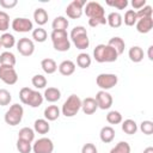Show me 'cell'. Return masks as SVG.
Listing matches in <instances>:
<instances>
[{
    "label": "cell",
    "mask_w": 153,
    "mask_h": 153,
    "mask_svg": "<svg viewBox=\"0 0 153 153\" xmlns=\"http://www.w3.org/2000/svg\"><path fill=\"white\" fill-rule=\"evenodd\" d=\"M93 59L99 63L115 62L118 59V54L108 44H98L93 49Z\"/></svg>",
    "instance_id": "1"
},
{
    "label": "cell",
    "mask_w": 153,
    "mask_h": 153,
    "mask_svg": "<svg viewBox=\"0 0 153 153\" xmlns=\"http://www.w3.org/2000/svg\"><path fill=\"white\" fill-rule=\"evenodd\" d=\"M69 37H71V39L74 43V45H75L76 49L82 50V49L88 48V45H90V38H88L87 31L81 25L74 26L72 29L71 33H69Z\"/></svg>",
    "instance_id": "2"
},
{
    "label": "cell",
    "mask_w": 153,
    "mask_h": 153,
    "mask_svg": "<svg viewBox=\"0 0 153 153\" xmlns=\"http://www.w3.org/2000/svg\"><path fill=\"white\" fill-rule=\"evenodd\" d=\"M50 38L53 42V47L57 51H68L71 48V41L67 31H51Z\"/></svg>",
    "instance_id": "3"
},
{
    "label": "cell",
    "mask_w": 153,
    "mask_h": 153,
    "mask_svg": "<svg viewBox=\"0 0 153 153\" xmlns=\"http://www.w3.org/2000/svg\"><path fill=\"white\" fill-rule=\"evenodd\" d=\"M80 109H81V99L76 94H71L65 100L61 108V112L66 117H73L79 112Z\"/></svg>",
    "instance_id": "4"
},
{
    "label": "cell",
    "mask_w": 153,
    "mask_h": 153,
    "mask_svg": "<svg viewBox=\"0 0 153 153\" xmlns=\"http://www.w3.org/2000/svg\"><path fill=\"white\" fill-rule=\"evenodd\" d=\"M23 116H24V109H23V106L20 104H13L5 112L4 120H5V122L8 126L14 127V126H18L22 122Z\"/></svg>",
    "instance_id": "5"
},
{
    "label": "cell",
    "mask_w": 153,
    "mask_h": 153,
    "mask_svg": "<svg viewBox=\"0 0 153 153\" xmlns=\"http://www.w3.org/2000/svg\"><path fill=\"white\" fill-rule=\"evenodd\" d=\"M117 82H118V76L116 74H112V73H100L96 78L97 86L103 91L112 88L114 86L117 85Z\"/></svg>",
    "instance_id": "6"
},
{
    "label": "cell",
    "mask_w": 153,
    "mask_h": 153,
    "mask_svg": "<svg viewBox=\"0 0 153 153\" xmlns=\"http://www.w3.org/2000/svg\"><path fill=\"white\" fill-rule=\"evenodd\" d=\"M86 5L85 0H73L66 7V14L71 19H78L82 16L84 6Z\"/></svg>",
    "instance_id": "7"
},
{
    "label": "cell",
    "mask_w": 153,
    "mask_h": 153,
    "mask_svg": "<svg viewBox=\"0 0 153 153\" xmlns=\"http://www.w3.org/2000/svg\"><path fill=\"white\" fill-rule=\"evenodd\" d=\"M0 80L7 85H14L18 81V73L14 67L0 65Z\"/></svg>",
    "instance_id": "8"
},
{
    "label": "cell",
    "mask_w": 153,
    "mask_h": 153,
    "mask_svg": "<svg viewBox=\"0 0 153 153\" xmlns=\"http://www.w3.org/2000/svg\"><path fill=\"white\" fill-rule=\"evenodd\" d=\"M84 12L88 17V19L105 17L104 7L99 2H96V1H88V2H86V5L84 6Z\"/></svg>",
    "instance_id": "9"
},
{
    "label": "cell",
    "mask_w": 153,
    "mask_h": 153,
    "mask_svg": "<svg viewBox=\"0 0 153 153\" xmlns=\"http://www.w3.org/2000/svg\"><path fill=\"white\" fill-rule=\"evenodd\" d=\"M54 151V143L49 137H41L35 141L32 145V152L33 153H53Z\"/></svg>",
    "instance_id": "10"
},
{
    "label": "cell",
    "mask_w": 153,
    "mask_h": 153,
    "mask_svg": "<svg viewBox=\"0 0 153 153\" xmlns=\"http://www.w3.org/2000/svg\"><path fill=\"white\" fill-rule=\"evenodd\" d=\"M11 27L16 31V32H29L33 30V23L24 17H18L14 18L11 23Z\"/></svg>",
    "instance_id": "11"
},
{
    "label": "cell",
    "mask_w": 153,
    "mask_h": 153,
    "mask_svg": "<svg viewBox=\"0 0 153 153\" xmlns=\"http://www.w3.org/2000/svg\"><path fill=\"white\" fill-rule=\"evenodd\" d=\"M16 45H17V50L23 56H31L35 51V43L32 39L27 38V37L19 38V41L16 43Z\"/></svg>",
    "instance_id": "12"
},
{
    "label": "cell",
    "mask_w": 153,
    "mask_h": 153,
    "mask_svg": "<svg viewBox=\"0 0 153 153\" xmlns=\"http://www.w3.org/2000/svg\"><path fill=\"white\" fill-rule=\"evenodd\" d=\"M94 99L97 102L98 108L102 110H108L112 105V96L108 91H103V90L98 91Z\"/></svg>",
    "instance_id": "13"
},
{
    "label": "cell",
    "mask_w": 153,
    "mask_h": 153,
    "mask_svg": "<svg viewBox=\"0 0 153 153\" xmlns=\"http://www.w3.org/2000/svg\"><path fill=\"white\" fill-rule=\"evenodd\" d=\"M98 105L94 98L92 97H86L85 99L81 100V110L85 115H92L97 111Z\"/></svg>",
    "instance_id": "14"
},
{
    "label": "cell",
    "mask_w": 153,
    "mask_h": 153,
    "mask_svg": "<svg viewBox=\"0 0 153 153\" xmlns=\"http://www.w3.org/2000/svg\"><path fill=\"white\" fill-rule=\"evenodd\" d=\"M136 30L140 33H148L153 27V18H140L136 22Z\"/></svg>",
    "instance_id": "15"
},
{
    "label": "cell",
    "mask_w": 153,
    "mask_h": 153,
    "mask_svg": "<svg viewBox=\"0 0 153 153\" xmlns=\"http://www.w3.org/2000/svg\"><path fill=\"white\" fill-rule=\"evenodd\" d=\"M59 72L65 75V76H69L75 72V63L72 60H63L59 66H57Z\"/></svg>",
    "instance_id": "16"
},
{
    "label": "cell",
    "mask_w": 153,
    "mask_h": 153,
    "mask_svg": "<svg viewBox=\"0 0 153 153\" xmlns=\"http://www.w3.org/2000/svg\"><path fill=\"white\" fill-rule=\"evenodd\" d=\"M43 98L49 103H55L61 98V91L57 87H48L44 90Z\"/></svg>",
    "instance_id": "17"
},
{
    "label": "cell",
    "mask_w": 153,
    "mask_h": 153,
    "mask_svg": "<svg viewBox=\"0 0 153 153\" xmlns=\"http://www.w3.org/2000/svg\"><path fill=\"white\" fill-rule=\"evenodd\" d=\"M99 137L102 142L110 143L115 139V129L111 126H104L99 131Z\"/></svg>",
    "instance_id": "18"
},
{
    "label": "cell",
    "mask_w": 153,
    "mask_h": 153,
    "mask_svg": "<svg viewBox=\"0 0 153 153\" xmlns=\"http://www.w3.org/2000/svg\"><path fill=\"white\" fill-rule=\"evenodd\" d=\"M69 25V22L66 17L63 16H57L55 17V19L53 20L51 23V27H53V31H66L67 27Z\"/></svg>",
    "instance_id": "19"
},
{
    "label": "cell",
    "mask_w": 153,
    "mask_h": 153,
    "mask_svg": "<svg viewBox=\"0 0 153 153\" xmlns=\"http://www.w3.org/2000/svg\"><path fill=\"white\" fill-rule=\"evenodd\" d=\"M44 98H43V94H41L38 91H35L32 90L29 98H27V102H26V105L31 106V108H38L42 105Z\"/></svg>",
    "instance_id": "20"
},
{
    "label": "cell",
    "mask_w": 153,
    "mask_h": 153,
    "mask_svg": "<svg viewBox=\"0 0 153 153\" xmlns=\"http://www.w3.org/2000/svg\"><path fill=\"white\" fill-rule=\"evenodd\" d=\"M128 56H129L131 62L139 63V62H141L143 60V50L139 45H133L128 51Z\"/></svg>",
    "instance_id": "21"
},
{
    "label": "cell",
    "mask_w": 153,
    "mask_h": 153,
    "mask_svg": "<svg viewBox=\"0 0 153 153\" xmlns=\"http://www.w3.org/2000/svg\"><path fill=\"white\" fill-rule=\"evenodd\" d=\"M33 130L35 133L38 134H47L50 130V124L49 121H47L45 118H38L33 122Z\"/></svg>",
    "instance_id": "22"
},
{
    "label": "cell",
    "mask_w": 153,
    "mask_h": 153,
    "mask_svg": "<svg viewBox=\"0 0 153 153\" xmlns=\"http://www.w3.org/2000/svg\"><path fill=\"white\" fill-rule=\"evenodd\" d=\"M123 23V17L121 16L120 12H111L108 14L106 17V24H109V26L116 29V27H120Z\"/></svg>",
    "instance_id": "23"
},
{
    "label": "cell",
    "mask_w": 153,
    "mask_h": 153,
    "mask_svg": "<svg viewBox=\"0 0 153 153\" xmlns=\"http://www.w3.org/2000/svg\"><path fill=\"white\" fill-rule=\"evenodd\" d=\"M108 45H110L111 48H114V49L117 51L118 56H120L121 54H123L124 48H126V43H124V41H123L121 37H118V36H115V37L110 38L109 42H108Z\"/></svg>",
    "instance_id": "24"
},
{
    "label": "cell",
    "mask_w": 153,
    "mask_h": 153,
    "mask_svg": "<svg viewBox=\"0 0 153 153\" xmlns=\"http://www.w3.org/2000/svg\"><path fill=\"white\" fill-rule=\"evenodd\" d=\"M41 67L43 69L44 73L47 74H53L57 71V65L55 62V60L50 59V57H47V59H43L41 61Z\"/></svg>",
    "instance_id": "25"
},
{
    "label": "cell",
    "mask_w": 153,
    "mask_h": 153,
    "mask_svg": "<svg viewBox=\"0 0 153 153\" xmlns=\"http://www.w3.org/2000/svg\"><path fill=\"white\" fill-rule=\"evenodd\" d=\"M48 17H49V16H48V12H47L44 8H42V7L36 8L35 12H33V19H35L36 24L39 25V26L47 24V22H48Z\"/></svg>",
    "instance_id": "26"
},
{
    "label": "cell",
    "mask_w": 153,
    "mask_h": 153,
    "mask_svg": "<svg viewBox=\"0 0 153 153\" xmlns=\"http://www.w3.org/2000/svg\"><path fill=\"white\" fill-rule=\"evenodd\" d=\"M61 110L56 105H48L44 109V118L47 121H55L60 117Z\"/></svg>",
    "instance_id": "27"
},
{
    "label": "cell",
    "mask_w": 153,
    "mask_h": 153,
    "mask_svg": "<svg viewBox=\"0 0 153 153\" xmlns=\"http://www.w3.org/2000/svg\"><path fill=\"white\" fill-rule=\"evenodd\" d=\"M16 62H17V60H16V56H14V54L12 51L6 50V51H2L0 54V65L14 67Z\"/></svg>",
    "instance_id": "28"
},
{
    "label": "cell",
    "mask_w": 153,
    "mask_h": 153,
    "mask_svg": "<svg viewBox=\"0 0 153 153\" xmlns=\"http://www.w3.org/2000/svg\"><path fill=\"white\" fill-rule=\"evenodd\" d=\"M16 38L12 33L10 32H4L1 36H0V44L1 47L6 48V49H10V48H13L16 45Z\"/></svg>",
    "instance_id": "29"
},
{
    "label": "cell",
    "mask_w": 153,
    "mask_h": 153,
    "mask_svg": "<svg viewBox=\"0 0 153 153\" xmlns=\"http://www.w3.org/2000/svg\"><path fill=\"white\" fill-rule=\"evenodd\" d=\"M121 123H122V130H123L126 134L133 135V134H135V133L137 131V124H136V122H135L134 120L128 118V120L122 121Z\"/></svg>",
    "instance_id": "30"
},
{
    "label": "cell",
    "mask_w": 153,
    "mask_h": 153,
    "mask_svg": "<svg viewBox=\"0 0 153 153\" xmlns=\"http://www.w3.org/2000/svg\"><path fill=\"white\" fill-rule=\"evenodd\" d=\"M18 139L20 140H24V141H27V142H32L35 140V130L32 128H29V127H24L19 130L18 133Z\"/></svg>",
    "instance_id": "31"
},
{
    "label": "cell",
    "mask_w": 153,
    "mask_h": 153,
    "mask_svg": "<svg viewBox=\"0 0 153 153\" xmlns=\"http://www.w3.org/2000/svg\"><path fill=\"white\" fill-rule=\"evenodd\" d=\"M91 63H92V59L87 53H80L76 56V65L80 68H82V69L88 68L91 66Z\"/></svg>",
    "instance_id": "32"
},
{
    "label": "cell",
    "mask_w": 153,
    "mask_h": 153,
    "mask_svg": "<svg viewBox=\"0 0 153 153\" xmlns=\"http://www.w3.org/2000/svg\"><path fill=\"white\" fill-rule=\"evenodd\" d=\"M32 38H33V41H36L38 43H43L48 38V33H47V31L43 27L38 26L37 29L32 30Z\"/></svg>",
    "instance_id": "33"
},
{
    "label": "cell",
    "mask_w": 153,
    "mask_h": 153,
    "mask_svg": "<svg viewBox=\"0 0 153 153\" xmlns=\"http://www.w3.org/2000/svg\"><path fill=\"white\" fill-rule=\"evenodd\" d=\"M124 24L127 26H134L137 22V17H136V11L134 10H127L124 13V19H123Z\"/></svg>",
    "instance_id": "34"
},
{
    "label": "cell",
    "mask_w": 153,
    "mask_h": 153,
    "mask_svg": "<svg viewBox=\"0 0 153 153\" xmlns=\"http://www.w3.org/2000/svg\"><path fill=\"white\" fill-rule=\"evenodd\" d=\"M131 148L127 141H120L115 147L111 148L110 153H130Z\"/></svg>",
    "instance_id": "35"
},
{
    "label": "cell",
    "mask_w": 153,
    "mask_h": 153,
    "mask_svg": "<svg viewBox=\"0 0 153 153\" xmlns=\"http://www.w3.org/2000/svg\"><path fill=\"white\" fill-rule=\"evenodd\" d=\"M106 121H108V123H110V124H118V123H121L123 120H122V115H121L120 111L111 110V111H109L108 115H106Z\"/></svg>",
    "instance_id": "36"
},
{
    "label": "cell",
    "mask_w": 153,
    "mask_h": 153,
    "mask_svg": "<svg viewBox=\"0 0 153 153\" xmlns=\"http://www.w3.org/2000/svg\"><path fill=\"white\" fill-rule=\"evenodd\" d=\"M31 82L36 88L41 90V88H44L47 86V78L44 75H42V74H36V75L32 76Z\"/></svg>",
    "instance_id": "37"
},
{
    "label": "cell",
    "mask_w": 153,
    "mask_h": 153,
    "mask_svg": "<svg viewBox=\"0 0 153 153\" xmlns=\"http://www.w3.org/2000/svg\"><path fill=\"white\" fill-rule=\"evenodd\" d=\"M10 29V16L5 11H0V31L6 32Z\"/></svg>",
    "instance_id": "38"
},
{
    "label": "cell",
    "mask_w": 153,
    "mask_h": 153,
    "mask_svg": "<svg viewBox=\"0 0 153 153\" xmlns=\"http://www.w3.org/2000/svg\"><path fill=\"white\" fill-rule=\"evenodd\" d=\"M17 149L19 151V153H30L32 151V145H31V142L18 139L17 140Z\"/></svg>",
    "instance_id": "39"
},
{
    "label": "cell",
    "mask_w": 153,
    "mask_h": 153,
    "mask_svg": "<svg viewBox=\"0 0 153 153\" xmlns=\"http://www.w3.org/2000/svg\"><path fill=\"white\" fill-rule=\"evenodd\" d=\"M11 100H12V96L10 91L6 88H0V105L6 106L11 103Z\"/></svg>",
    "instance_id": "40"
},
{
    "label": "cell",
    "mask_w": 153,
    "mask_h": 153,
    "mask_svg": "<svg viewBox=\"0 0 153 153\" xmlns=\"http://www.w3.org/2000/svg\"><path fill=\"white\" fill-rule=\"evenodd\" d=\"M152 13H153L152 6L146 5L142 8H140L139 11H136V17H137V19H140V18H149V17H152Z\"/></svg>",
    "instance_id": "41"
},
{
    "label": "cell",
    "mask_w": 153,
    "mask_h": 153,
    "mask_svg": "<svg viewBox=\"0 0 153 153\" xmlns=\"http://www.w3.org/2000/svg\"><path fill=\"white\" fill-rule=\"evenodd\" d=\"M140 130L145 134V135H151L153 133V122L149 120L142 121L140 123Z\"/></svg>",
    "instance_id": "42"
},
{
    "label": "cell",
    "mask_w": 153,
    "mask_h": 153,
    "mask_svg": "<svg viewBox=\"0 0 153 153\" xmlns=\"http://www.w3.org/2000/svg\"><path fill=\"white\" fill-rule=\"evenodd\" d=\"M128 0H108L106 1V5L109 6H112L117 10H124L127 6H128Z\"/></svg>",
    "instance_id": "43"
},
{
    "label": "cell",
    "mask_w": 153,
    "mask_h": 153,
    "mask_svg": "<svg viewBox=\"0 0 153 153\" xmlns=\"http://www.w3.org/2000/svg\"><path fill=\"white\" fill-rule=\"evenodd\" d=\"M31 91H32V88H30V87H22L20 88V91H19V99H20V102L23 104L26 105V102H27V98H29Z\"/></svg>",
    "instance_id": "44"
},
{
    "label": "cell",
    "mask_w": 153,
    "mask_h": 153,
    "mask_svg": "<svg viewBox=\"0 0 153 153\" xmlns=\"http://www.w3.org/2000/svg\"><path fill=\"white\" fill-rule=\"evenodd\" d=\"M106 24V18L105 17H102V18H91L88 19V25L92 26V27H96L98 25H104Z\"/></svg>",
    "instance_id": "45"
},
{
    "label": "cell",
    "mask_w": 153,
    "mask_h": 153,
    "mask_svg": "<svg viewBox=\"0 0 153 153\" xmlns=\"http://www.w3.org/2000/svg\"><path fill=\"white\" fill-rule=\"evenodd\" d=\"M81 153H98V149H97L96 145H93L91 142H87V143H85L82 146Z\"/></svg>",
    "instance_id": "46"
},
{
    "label": "cell",
    "mask_w": 153,
    "mask_h": 153,
    "mask_svg": "<svg viewBox=\"0 0 153 153\" xmlns=\"http://www.w3.org/2000/svg\"><path fill=\"white\" fill-rule=\"evenodd\" d=\"M17 0H0V6L4 8H13L14 6H17Z\"/></svg>",
    "instance_id": "47"
},
{
    "label": "cell",
    "mask_w": 153,
    "mask_h": 153,
    "mask_svg": "<svg viewBox=\"0 0 153 153\" xmlns=\"http://www.w3.org/2000/svg\"><path fill=\"white\" fill-rule=\"evenodd\" d=\"M147 5V1L146 0H133L131 1V6H133V8H134V11L135 10H140V8H142L143 6H146Z\"/></svg>",
    "instance_id": "48"
},
{
    "label": "cell",
    "mask_w": 153,
    "mask_h": 153,
    "mask_svg": "<svg viewBox=\"0 0 153 153\" xmlns=\"http://www.w3.org/2000/svg\"><path fill=\"white\" fill-rule=\"evenodd\" d=\"M147 54H148V59L152 61L153 60V45H149L148 47V53Z\"/></svg>",
    "instance_id": "49"
},
{
    "label": "cell",
    "mask_w": 153,
    "mask_h": 153,
    "mask_svg": "<svg viewBox=\"0 0 153 153\" xmlns=\"http://www.w3.org/2000/svg\"><path fill=\"white\" fill-rule=\"evenodd\" d=\"M143 153H153V147H146L145 149H143Z\"/></svg>",
    "instance_id": "50"
},
{
    "label": "cell",
    "mask_w": 153,
    "mask_h": 153,
    "mask_svg": "<svg viewBox=\"0 0 153 153\" xmlns=\"http://www.w3.org/2000/svg\"><path fill=\"white\" fill-rule=\"evenodd\" d=\"M0 48H1V44H0Z\"/></svg>",
    "instance_id": "51"
}]
</instances>
